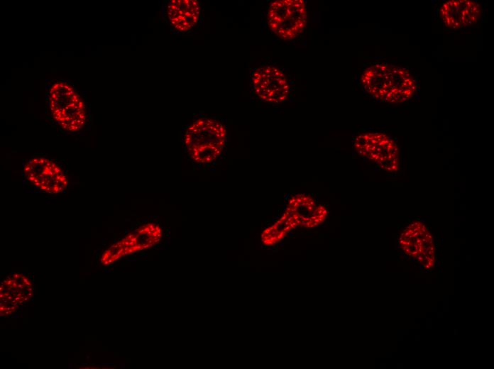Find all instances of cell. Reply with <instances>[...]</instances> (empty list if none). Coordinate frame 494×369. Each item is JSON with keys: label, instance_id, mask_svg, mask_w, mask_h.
<instances>
[{"label": "cell", "instance_id": "cell-3", "mask_svg": "<svg viewBox=\"0 0 494 369\" xmlns=\"http://www.w3.org/2000/svg\"><path fill=\"white\" fill-rule=\"evenodd\" d=\"M181 141L186 153L194 163L209 165L223 155L228 132L221 119L201 116L182 129Z\"/></svg>", "mask_w": 494, "mask_h": 369}, {"label": "cell", "instance_id": "cell-5", "mask_svg": "<svg viewBox=\"0 0 494 369\" xmlns=\"http://www.w3.org/2000/svg\"><path fill=\"white\" fill-rule=\"evenodd\" d=\"M353 148L361 158L380 170L390 173H395L400 170V147L393 139L385 133H360L354 138Z\"/></svg>", "mask_w": 494, "mask_h": 369}, {"label": "cell", "instance_id": "cell-11", "mask_svg": "<svg viewBox=\"0 0 494 369\" xmlns=\"http://www.w3.org/2000/svg\"><path fill=\"white\" fill-rule=\"evenodd\" d=\"M483 9L471 0H450L439 9V18L450 30L461 31L476 26L481 19Z\"/></svg>", "mask_w": 494, "mask_h": 369}, {"label": "cell", "instance_id": "cell-9", "mask_svg": "<svg viewBox=\"0 0 494 369\" xmlns=\"http://www.w3.org/2000/svg\"><path fill=\"white\" fill-rule=\"evenodd\" d=\"M162 237L163 230L158 224H143L104 250L101 263L108 265L123 257L150 248L159 243Z\"/></svg>", "mask_w": 494, "mask_h": 369}, {"label": "cell", "instance_id": "cell-6", "mask_svg": "<svg viewBox=\"0 0 494 369\" xmlns=\"http://www.w3.org/2000/svg\"><path fill=\"white\" fill-rule=\"evenodd\" d=\"M307 13L303 0H277L266 12V22L270 31L285 40H292L305 30Z\"/></svg>", "mask_w": 494, "mask_h": 369}, {"label": "cell", "instance_id": "cell-2", "mask_svg": "<svg viewBox=\"0 0 494 369\" xmlns=\"http://www.w3.org/2000/svg\"><path fill=\"white\" fill-rule=\"evenodd\" d=\"M359 80L366 94L389 104L409 101L418 87L417 79L408 69L388 62H375L366 66Z\"/></svg>", "mask_w": 494, "mask_h": 369}, {"label": "cell", "instance_id": "cell-1", "mask_svg": "<svg viewBox=\"0 0 494 369\" xmlns=\"http://www.w3.org/2000/svg\"><path fill=\"white\" fill-rule=\"evenodd\" d=\"M45 114L62 133L79 135L89 127L92 115L88 99L68 79H45Z\"/></svg>", "mask_w": 494, "mask_h": 369}, {"label": "cell", "instance_id": "cell-12", "mask_svg": "<svg viewBox=\"0 0 494 369\" xmlns=\"http://www.w3.org/2000/svg\"><path fill=\"white\" fill-rule=\"evenodd\" d=\"M32 295V286L24 275L15 273L8 277L0 287L1 315H10Z\"/></svg>", "mask_w": 494, "mask_h": 369}, {"label": "cell", "instance_id": "cell-8", "mask_svg": "<svg viewBox=\"0 0 494 369\" xmlns=\"http://www.w3.org/2000/svg\"><path fill=\"white\" fill-rule=\"evenodd\" d=\"M253 94L260 101L279 104L285 102L290 94V85L285 73L268 64L254 67L250 74Z\"/></svg>", "mask_w": 494, "mask_h": 369}, {"label": "cell", "instance_id": "cell-10", "mask_svg": "<svg viewBox=\"0 0 494 369\" xmlns=\"http://www.w3.org/2000/svg\"><path fill=\"white\" fill-rule=\"evenodd\" d=\"M399 243L407 256L415 259L424 268H431L434 263L433 237L422 222H414L401 233Z\"/></svg>", "mask_w": 494, "mask_h": 369}, {"label": "cell", "instance_id": "cell-7", "mask_svg": "<svg viewBox=\"0 0 494 369\" xmlns=\"http://www.w3.org/2000/svg\"><path fill=\"white\" fill-rule=\"evenodd\" d=\"M204 7L197 0H168L163 4V18L170 31L189 36L199 31L203 24Z\"/></svg>", "mask_w": 494, "mask_h": 369}, {"label": "cell", "instance_id": "cell-4", "mask_svg": "<svg viewBox=\"0 0 494 369\" xmlns=\"http://www.w3.org/2000/svg\"><path fill=\"white\" fill-rule=\"evenodd\" d=\"M21 175L30 189L47 194H61L70 184L65 162L46 154L33 155L23 163Z\"/></svg>", "mask_w": 494, "mask_h": 369}]
</instances>
